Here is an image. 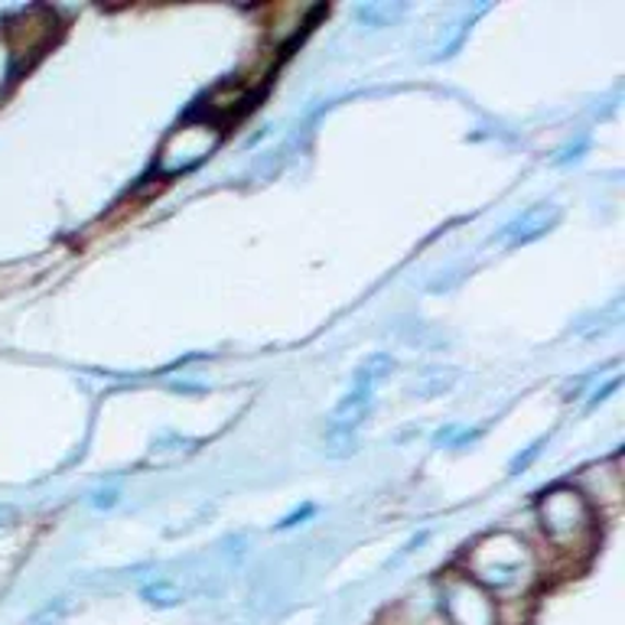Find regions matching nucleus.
<instances>
[{
  "label": "nucleus",
  "instance_id": "1",
  "mask_svg": "<svg viewBox=\"0 0 625 625\" xmlns=\"http://www.w3.org/2000/svg\"><path fill=\"white\" fill-rule=\"evenodd\" d=\"M463 574L476 580L496 603L531 600V593L544 580V560L537 547H531V541H524L521 534L493 531L466 551Z\"/></svg>",
  "mask_w": 625,
  "mask_h": 625
},
{
  "label": "nucleus",
  "instance_id": "11",
  "mask_svg": "<svg viewBox=\"0 0 625 625\" xmlns=\"http://www.w3.org/2000/svg\"><path fill=\"white\" fill-rule=\"evenodd\" d=\"M150 606H160V610H166V606H176L180 600H183V593H180V587L176 583H170V580H157V583H150V587H143V593H140Z\"/></svg>",
  "mask_w": 625,
  "mask_h": 625
},
{
  "label": "nucleus",
  "instance_id": "2",
  "mask_svg": "<svg viewBox=\"0 0 625 625\" xmlns=\"http://www.w3.org/2000/svg\"><path fill=\"white\" fill-rule=\"evenodd\" d=\"M537 528L551 554L567 567L583 564L600 541V518L570 483L554 486L537 499Z\"/></svg>",
  "mask_w": 625,
  "mask_h": 625
},
{
  "label": "nucleus",
  "instance_id": "8",
  "mask_svg": "<svg viewBox=\"0 0 625 625\" xmlns=\"http://www.w3.org/2000/svg\"><path fill=\"white\" fill-rule=\"evenodd\" d=\"M560 222V209L554 202H537L531 209H524L511 225L501 229V242L518 248V245H528V242H537L541 235H547L554 225Z\"/></svg>",
  "mask_w": 625,
  "mask_h": 625
},
{
  "label": "nucleus",
  "instance_id": "4",
  "mask_svg": "<svg viewBox=\"0 0 625 625\" xmlns=\"http://www.w3.org/2000/svg\"><path fill=\"white\" fill-rule=\"evenodd\" d=\"M437 616L450 625H499V603L463 570H450L437 587Z\"/></svg>",
  "mask_w": 625,
  "mask_h": 625
},
{
  "label": "nucleus",
  "instance_id": "14",
  "mask_svg": "<svg viewBox=\"0 0 625 625\" xmlns=\"http://www.w3.org/2000/svg\"><path fill=\"white\" fill-rule=\"evenodd\" d=\"M13 76H16V66H13V53H10L7 39L0 36V99H3V92L10 89Z\"/></svg>",
  "mask_w": 625,
  "mask_h": 625
},
{
  "label": "nucleus",
  "instance_id": "3",
  "mask_svg": "<svg viewBox=\"0 0 625 625\" xmlns=\"http://www.w3.org/2000/svg\"><path fill=\"white\" fill-rule=\"evenodd\" d=\"M222 143V125L216 118H196L180 125L157 153V173L160 176H180L209 160Z\"/></svg>",
  "mask_w": 625,
  "mask_h": 625
},
{
  "label": "nucleus",
  "instance_id": "13",
  "mask_svg": "<svg viewBox=\"0 0 625 625\" xmlns=\"http://www.w3.org/2000/svg\"><path fill=\"white\" fill-rule=\"evenodd\" d=\"M326 443H329V456H349V453L356 450V433L329 430V433H326Z\"/></svg>",
  "mask_w": 625,
  "mask_h": 625
},
{
  "label": "nucleus",
  "instance_id": "17",
  "mask_svg": "<svg viewBox=\"0 0 625 625\" xmlns=\"http://www.w3.org/2000/svg\"><path fill=\"white\" fill-rule=\"evenodd\" d=\"M306 514H313V505H303L297 514H290V518H283L280 521V528H293V524H300V518H306Z\"/></svg>",
  "mask_w": 625,
  "mask_h": 625
},
{
  "label": "nucleus",
  "instance_id": "9",
  "mask_svg": "<svg viewBox=\"0 0 625 625\" xmlns=\"http://www.w3.org/2000/svg\"><path fill=\"white\" fill-rule=\"evenodd\" d=\"M274 16H280V20H270V23H267V36H270L274 46H287V43L306 26V20L313 16V7H293V3L274 7Z\"/></svg>",
  "mask_w": 625,
  "mask_h": 625
},
{
  "label": "nucleus",
  "instance_id": "15",
  "mask_svg": "<svg viewBox=\"0 0 625 625\" xmlns=\"http://www.w3.org/2000/svg\"><path fill=\"white\" fill-rule=\"evenodd\" d=\"M537 453H541V443H531V450H528L524 456H514V460H511V476L524 473V466H528V463H531V460H534Z\"/></svg>",
  "mask_w": 625,
  "mask_h": 625
},
{
  "label": "nucleus",
  "instance_id": "18",
  "mask_svg": "<svg viewBox=\"0 0 625 625\" xmlns=\"http://www.w3.org/2000/svg\"><path fill=\"white\" fill-rule=\"evenodd\" d=\"M115 501H118V493H112V489H108V493H99L95 505H99V508H112Z\"/></svg>",
  "mask_w": 625,
  "mask_h": 625
},
{
  "label": "nucleus",
  "instance_id": "12",
  "mask_svg": "<svg viewBox=\"0 0 625 625\" xmlns=\"http://www.w3.org/2000/svg\"><path fill=\"white\" fill-rule=\"evenodd\" d=\"M453 384V372L450 375H433L430 381H420V384H410V394L414 397H437V394H447Z\"/></svg>",
  "mask_w": 625,
  "mask_h": 625
},
{
  "label": "nucleus",
  "instance_id": "5",
  "mask_svg": "<svg viewBox=\"0 0 625 625\" xmlns=\"http://www.w3.org/2000/svg\"><path fill=\"white\" fill-rule=\"evenodd\" d=\"M394 369V359L378 352L372 359H366L359 366V372L352 378V387L339 397V404L333 407V420H329V430H346V433H356V427L366 420L369 407H372V397H375V384L381 378L391 375Z\"/></svg>",
  "mask_w": 625,
  "mask_h": 625
},
{
  "label": "nucleus",
  "instance_id": "10",
  "mask_svg": "<svg viewBox=\"0 0 625 625\" xmlns=\"http://www.w3.org/2000/svg\"><path fill=\"white\" fill-rule=\"evenodd\" d=\"M404 13V3H362V7H356V16L366 23V26H387L394 16H401Z\"/></svg>",
  "mask_w": 625,
  "mask_h": 625
},
{
  "label": "nucleus",
  "instance_id": "7",
  "mask_svg": "<svg viewBox=\"0 0 625 625\" xmlns=\"http://www.w3.org/2000/svg\"><path fill=\"white\" fill-rule=\"evenodd\" d=\"M570 486L587 499V505L593 508L597 518L616 514V511L623 508V470H620V460L590 466V470L580 473Z\"/></svg>",
  "mask_w": 625,
  "mask_h": 625
},
{
  "label": "nucleus",
  "instance_id": "19",
  "mask_svg": "<svg viewBox=\"0 0 625 625\" xmlns=\"http://www.w3.org/2000/svg\"><path fill=\"white\" fill-rule=\"evenodd\" d=\"M420 625H450V623H447V620H440V616H430L427 623H420Z\"/></svg>",
  "mask_w": 625,
  "mask_h": 625
},
{
  "label": "nucleus",
  "instance_id": "6",
  "mask_svg": "<svg viewBox=\"0 0 625 625\" xmlns=\"http://www.w3.org/2000/svg\"><path fill=\"white\" fill-rule=\"evenodd\" d=\"M0 36L7 39V46H10V53H13V66H16V72H20L23 66H30V62L56 39V16H53L46 7L20 10V13H13V16L3 23Z\"/></svg>",
  "mask_w": 625,
  "mask_h": 625
},
{
  "label": "nucleus",
  "instance_id": "16",
  "mask_svg": "<svg viewBox=\"0 0 625 625\" xmlns=\"http://www.w3.org/2000/svg\"><path fill=\"white\" fill-rule=\"evenodd\" d=\"M59 620H62V603H56V610L49 606V610L36 620V625H59Z\"/></svg>",
  "mask_w": 625,
  "mask_h": 625
}]
</instances>
